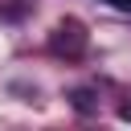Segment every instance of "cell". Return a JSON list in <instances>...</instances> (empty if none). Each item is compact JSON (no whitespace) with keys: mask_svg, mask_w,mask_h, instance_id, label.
I'll use <instances>...</instances> for the list:
<instances>
[{"mask_svg":"<svg viewBox=\"0 0 131 131\" xmlns=\"http://www.w3.org/2000/svg\"><path fill=\"white\" fill-rule=\"evenodd\" d=\"M49 49H53V53H66V57H82V53H86V29H82L74 16H66V20L53 29Z\"/></svg>","mask_w":131,"mask_h":131,"instance_id":"6da1fadb","label":"cell"},{"mask_svg":"<svg viewBox=\"0 0 131 131\" xmlns=\"http://www.w3.org/2000/svg\"><path fill=\"white\" fill-rule=\"evenodd\" d=\"M70 102H74V111H82V115H90V111H94V94H90V90H74V94H70Z\"/></svg>","mask_w":131,"mask_h":131,"instance_id":"7a4b0ae2","label":"cell"},{"mask_svg":"<svg viewBox=\"0 0 131 131\" xmlns=\"http://www.w3.org/2000/svg\"><path fill=\"white\" fill-rule=\"evenodd\" d=\"M111 8H119V12H131V0H106Z\"/></svg>","mask_w":131,"mask_h":131,"instance_id":"3957f363","label":"cell"},{"mask_svg":"<svg viewBox=\"0 0 131 131\" xmlns=\"http://www.w3.org/2000/svg\"><path fill=\"white\" fill-rule=\"evenodd\" d=\"M119 119H127V123H131V102H127V106L119 111Z\"/></svg>","mask_w":131,"mask_h":131,"instance_id":"277c9868","label":"cell"}]
</instances>
